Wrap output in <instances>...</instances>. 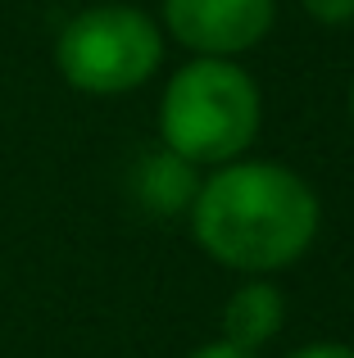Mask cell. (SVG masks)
Segmentation results:
<instances>
[{
	"label": "cell",
	"instance_id": "cell-6",
	"mask_svg": "<svg viewBox=\"0 0 354 358\" xmlns=\"http://www.w3.org/2000/svg\"><path fill=\"white\" fill-rule=\"evenodd\" d=\"M282 322H286V295L264 277L236 286L222 304V341H232L236 350L259 354L268 341H277Z\"/></svg>",
	"mask_w": 354,
	"mask_h": 358
},
{
	"label": "cell",
	"instance_id": "cell-1",
	"mask_svg": "<svg viewBox=\"0 0 354 358\" xmlns=\"http://www.w3.org/2000/svg\"><path fill=\"white\" fill-rule=\"evenodd\" d=\"M191 236L213 263L250 277L291 268L318 236L323 204L295 168L273 159H232L200 177Z\"/></svg>",
	"mask_w": 354,
	"mask_h": 358
},
{
	"label": "cell",
	"instance_id": "cell-8",
	"mask_svg": "<svg viewBox=\"0 0 354 358\" xmlns=\"http://www.w3.org/2000/svg\"><path fill=\"white\" fill-rule=\"evenodd\" d=\"M286 358H354V350L341 341H313V345H300V350L286 354Z\"/></svg>",
	"mask_w": 354,
	"mask_h": 358
},
{
	"label": "cell",
	"instance_id": "cell-2",
	"mask_svg": "<svg viewBox=\"0 0 354 358\" xmlns=\"http://www.w3.org/2000/svg\"><path fill=\"white\" fill-rule=\"evenodd\" d=\"M259 122H264V96L236 59L191 55V64H182L164 82L160 145L177 150L195 168H222L232 159H246Z\"/></svg>",
	"mask_w": 354,
	"mask_h": 358
},
{
	"label": "cell",
	"instance_id": "cell-5",
	"mask_svg": "<svg viewBox=\"0 0 354 358\" xmlns=\"http://www.w3.org/2000/svg\"><path fill=\"white\" fill-rule=\"evenodd\" d=\"M127 191H132L136 209L150 218H182L191 213L195 191H200V168L169 145H150L146 155H136L132 173H127Z\"/></svg>",
	"mask_w": 354,
	"mask_h": 358
},
{
	"label": "cell",
	"instance_id": "cell-4",
	"mask_svg": "<svg viewBox=\"0 0 354 358\" xmlns=\"http://www.w3.org/2000/svg\"><path fill=\"white\" fill-rule=\"evenodd\" d=\"M277 23V0H164L160 27L204 59H241Z\"/></svg>",
	"mask_w": 354,
	"mask_h": 358
},
{
	"label": "cell",
	"instance_id": "cell-7",
	"mask_svg": "<svg viewBox=\"0 0 354 358\" xmlns=\"http://www.w3.org/2000/svg\"><path fill=\"white\" fill-rule=\"evenodd\" d=\"M300 9L323 27H346L354 23V0H300Z\"/></svg>",
	"mask_w": 354,
	"mask_h": 358
},
{
	"label": "cell",
	"instance_id": "cell-9",
	"mask_svg": "<svg viewBox=\"0 0 354 358\" xmlns=\"http://www.w3.org/2000/svg\"><path fill=\"white\" fill-rule=\"evenodd\" d=\"M186 358H259L255 350H236L232 341H209V345H200V350H191Z\"/></svg>",
	"mask_w": 354,
	"mask_h": 358
},
{
	"label": "cell",
	"instance_id": "cell-10",
	"mask_svg": "<svg viewBox=\"0 0 354 358\" xmlns=\"http://www.w3.org/2000/svg\"><path fill=\"white\" fill-rule=\"evenodd\" d=\"M350 122H354V87H350Z\"/></svg>",
	"mask_w": 354,
	"mask_h": 358
},
{
	"label": "cell",
	"instance_id": "cell-3",
	"mask_svg": "<svg viewBox=\"0 0 354 358\" xmlns=\"http://www.w3.org/2000/svg\"><path fill=\"white\" fill-rule=\"evenodd\" d=\"M164 64V27L155 14L127 0L87 5L55 36V69L82 96H127L141 91Z\"/></svg>",
	"mask_w": 354,
	"mask_h": 358
}]
</instances>
